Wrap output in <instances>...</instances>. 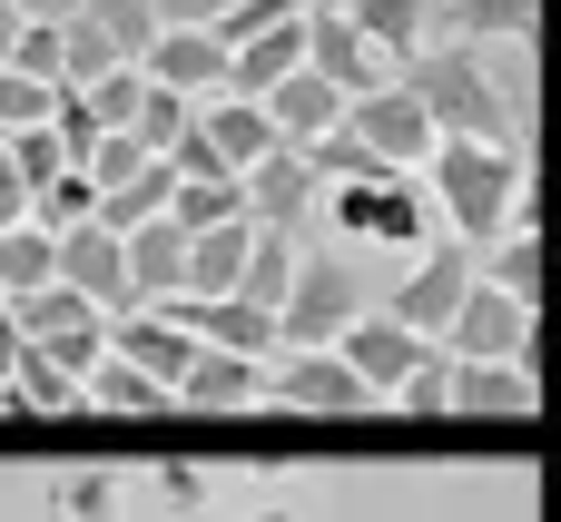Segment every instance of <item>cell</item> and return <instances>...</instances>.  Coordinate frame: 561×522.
Returning <instances> with one entry per match:
<instances>
[{
    "instance_id": "6da1fadb",
    "label": "cell",
    "mask_w": 561,
    "mask_h": 522,
    "mask_svg": "<svg viewBox=\"0 0 561 522\" xmlns=\"http://www.w3.org/2000/svg\"><path fill=\"white\" fill-rule=\"evenodd\" d=\"M424 197L434 227L454 247H493L503 227H533V148H493V138H434L424 148Z\"/></svg>"
},
{
    "instance_id": "7a4b0ae2",
    "label": "cell",
    "mask_w": 561,
    "mask_h": 522,
    "mask_svg": "<svg viewBox=\"0 0 561 522\" xmlns=\"http://www.w3.org/2000/svg\"><path fill=\"white\" fill-rule=\"evenodd\" d=\"M316 207H325L335 237H355V247H394V257H424V247L444 237V227H434V197H424L414 168H355V178L316 188Z\"/></svg>"
},
{
    "instance_id": "3957f363",
    "label": "cell",
    "mask_w": 561,
    "mask_h": 522,
    "mask_svg": "<svg viewBox=\"0 0 561 522\" xmlns=\"http://www.w3.org/2000/svg\"><path fill=\"white\" fill-rule=\"evenodd\" d=\"M394 79H404L414 109L434 118V138H493V148H513V128H503V109H493V79H483V49H473V39H424Z\"/></svg>"
},
{
    "instance_id": "277c9868",
    "label": "cell",
    "mask_w": 561,
    "mask_h": 522,
    "mask_svg": "<svg viewBox=\"0 0 561 522\" xmlns=\"http://www.w3.org/2000/svg\"><path fill=\"white\" fill-rule=\"evenodd\" d=\"M365 306H375V296H365L355 257H335V247H296V276H286V306H276V345H335Z\"/></svg>"
},
{
    "instance_id": "5b68a950",
    "label": "cell",
    "mask_w": 561,
    "mask_h": 522,
    "mask_svg": "<svg viewBox=\"0 0 561 522\" xmlns=\"http://www.w3.org/2000/svg\"><path fill=\"white\" fill-rule=\"evenodd\" d=\"M463 286H473V247H454V237H434L424 257H404V286L375 306V316H394L404 336H424V345H444V326H454V306H463Z\"/></svg>"
},
{
    "instance_id": "8992f818",
    "label": "cell",
    "mask_w": 561,
    "mask_h": 522,
    "mask_svg": "<svg viewBox=\"0 0 561 522\" xmlns=\"http://www.w3.org/2000/svg\"><path fill=\"white\" fill-rule=\"evenodd\" d=\"M375 168H424V148H434V118L414 109V89L404 79H385V89H365V99H345V118H335Z\"/></svg>"
},
{
    "instance_id": "52a82bcc",
    "label": "cell",
    "mask_w": 561,
    "mask_h": 522,
    "mask_svg": "<svg viewBox=\"0 0 561 522\" xmlns=\"http://www.w3.org/2000/svg\"><path fill=\"white\" fill-rule=\"evenodd\" d=\"M266 405H286V415H365L375 395L345 375L335 345H276L266 355Z\"/></svg>"
},
{
    "instance_id": "ba28073f",
    "label": "cell",
    "mask_w": 561,
    "mask_h": 522,
    "mask_svg": "<svg viewBox=\"0 0 561 522\" xmlns=\"http://www.w3.org/2000/svg\"><path fill=\"white\" fill-rule=\"evenodd\" d=\"M444 355H463V365H533V306H513V296H493L473 276L454 326H444Z\"/></svg>"
},
{
    "instance_id": "9c48e42d",
    "label": "cell",
    "mask_w": 561,
    "mask_h": 522,
    "mask_svg": "<svg viewBox=\"0 0 561 522\" xmlns=\"http://www.w3.org/2000/svg\"><path fill=\"white\" fill-rule=\"evenodd\" d=\"M108 355H128V365H138V375H158V385H178V375H187V355H197V326H187V296L108 316Z\"/></svg>"
},
{
    "instance_id": "30bf717a",
    "label": "cell",
    "mask_w": 561,
    "mask_h": 522,
    "mask_svg": "<svg viewBox=\"0 0 561 522\" xmlns=\"http://www.w3.org/2000/svg\"><path fill=\"white\" fill-rule=\"evenodd\" d=\"M237 207H247V227H276V237H296V227L316 217V168H306L296 148H266V158L237 178Z\"/></svg>"
},
{
    "instance_id": "8fae6325",
    "label": "cell",
    "mask_w": 561,
    "mask_h": 522,
    "mask_svg": "<svg viewBox=\"0 0 561 522\" xmlns=\"http://www.w3.org/2000/svg\"><path fill=\"white\" fill-rule=\"evenodd\" d=\"M335 355H345V375H355V385H365V395L385 405V395H394V385H404V375H414V365H424L434 345H424V336H404L394 316H375V306H365V316H355V326L335 336Z\"/></svg>"
},
{
    "instance_id": "7c38bea8",
    "label": "cell",
    "mask_w": 561,
    "mask_h": 522,
    "mask_svg": "<svg viewBox=\"0 0 561 522\" xmlns=\"http://www.w3.org/2000/svg\"><path fill=\"white\" fill-rule=\"evenodd\" d=\"M168 405H187V415H247V405H266V365L227 355V345H197L187 375L168 385Z\"/></svg>"
},
{
    "instance_id": "4fadbf2b",
    "label": "cell",
    "mask_w": 561,
    "mask_h": 522,
    "mask_svg": "<svg viewBox=\"0 0 561 522\" xmlns=\"http://www.w3.org/2000/svg\"><path fill=\"white\" fill-rule=\"evenodd\" d=\"M306 69H316L335 99H365V89H385V59H375V49L345 30V10H335V0H316V10H306Z\"/></svg>"
},
{
    "instance_id": "5bb4252c",
    "label": "cell",
    "mask_w": 561,
    "mask_h": 522,
    "mask_svg": "<svg viewBox=\"0 0 561 522\" xmlns=\"http://www.w3.org/2000/svg\"><path fill=\"white\" fill-rule=\"evenodd\" d=\"M138 79L178 89V99H217L227 89V49H217V30H158L148 59H138Z\"/></svg>"
},
{
    "instance_id": "9a60e30c",
    "label": "cell",
    "mask_w": 561,
    "mask_h": 522,
    "mask_svg": "<svg viewBox=\"0 0 561 522\" xmlns=\"http://www.w3.org/2000/svg\"><path fill=\"white\" fill-rule=\"evenodd\" d=\"M187 128L207 138V158H217L227 178H247V168H256V158L276 148L266 109H256V99H227V89H217V99H197V118H187Z\"/></svg>"
},
{
    "instance_id": "2e32d148",
    "label": "cell",
    "mask_w": 561,
    "mask_h": 522,
    "mask_svg": "<svg viewBox=\"0 0 561 522\" xmlns=\"http://www.w3.org/2000/svg\"><path fill=\"white\" fill-rule=\"evenodd\" d=\"M256 109H266V128H276V148H316V138H325V128L345 118V99H335V89H325L316 69H286V79H276V89H266Z\"/></svg>"
},
{
    "instance_id": "e0dca14e",
    "label": "cell",
    "mask_w": 561,
    "mask_h": 522,
    "mask_svg": "<svg viewBox=\"0 0 561 522\" xmlns=\"http://www.w3.org/2000/svg\"><path fill=\"white\" fill-rule=\"evenodd\" d=\"M118 257H128V296H138V306H168V296L187 286V227H168V217L128 227Z\"/></svg>"
},
{
    "instance_id": "ac0fdd59",
    "label": "cell",
    "mask_w": 561,
    "mask_h": 522,
    "mask_svg": "<svg viewBox=\"0 0 561 522\" xmlns=\"http://www.w3.org/2000/svg\"><path fill=\"white\" fill-rule=\"evenodd\" d=\"M444 415H503V424H523L533 415V365H444Z\"/></svg>"
},
{
    "instance_id": "d6986e66",
    "label": "cell",
    "mask_w": 561,
    "mask_h": 522,
    "mask_svg": "<svg viewBox=\"0 0 561 522\" xmlns=\"http://www.w3.org/2000/svg\"><path fill=\"white\" fill-rule=\"evenodd\" d=\"M335 10H345V30L385 59V79H394V69L434 39V10H424V0H335Z\"/></svg>"
},
{
    "instance_id": "ffe728a7",
    "label": "cell",
    "mask_w": 561,
    "mask_h": 522,
    "mask_svg": "<svg viewBox=\"0 0 561 522\" xmlns=\"http://www.w3.org/2000/svg\"><path fill=\"white\" fill-rule=\"evenodd\" d=\"M286 69H306V10L296 20H276V30H256V39H237L227 49V99H266Z\"/></svg>"
},
{
    "instance_id": "44dd1931",
    "label": "cell",
    "mask_w": 561,
    "mask_h": 522,
    "mask_svg": "<svg viewBox=\"0 0 561 522\" xmlns=\"http://www.w3.org/2000/svg\"><path fill=\"white\" fill-rule=\"evenodd\" d=\"M247 237H256L247 217H227V227H197V237H187V286H178V296H187V306H217V296H237Z\"/></svg>"
},
{
    "instance_id": "7402d4cb",
    "label": "cell",
    "mask_w": 561,
    "mask_h": 522,
    "mask_svg": "<svg viewBox=\"0 0 561 522\" xmlns=\"http://www.w3.org/2000/svg\"><path fill=\"white\" fill-rule=\"evenodd\" d=\"M79 405H89V415H138V424H148V415H168V385L138 375L128 355H99V365L79 375Z\"/></svg>"
},
{
    "instance_id": "603a6c76",
    "label": "cell",
    "mask_w": 561,
    "mask_h": 522,
    "mask_svg": "<svg viewBox=\"0 0 561 522\" xmlns=\"http://www.w3.org/2000/svg\"><path fill=\"white\" fill-rule=\"evenodd\" d=\"M473 276H483L493 296L533 306V296H542V237H533V227H503L493 247H473Z\"/></svg>"
},
{
    "instance_id": "cb8c5ba5",
    "label": "cell",
    "mask_w": 561,
    "mask_h": 522,
    "mask_svg": "<svg viewBox=\"0 0 561 522\" xmlns=\"http://www.w3.org/2000/svg\"><path fill=\"white\" fill-rule=\"evenodd\" d=\"M128 513V484L108 474V464H69V474H49V522H118Z\"/></svg>"
},
{
    "instance_id": "d4e9b609",
    "label": "cell",
    "mask_w": 561,
    "mask_h": 522,
    "mask_svg": "<svg viewBox=\"0 0 561 522\" xmlns=\"http://www.w3.org/2000/svg\"><path fill=\"white\" fill-rule=\"evenodd\" d=\"M168 188H178V168L168 158H148L138 178H118L99 207H89V227H108V237H128V227H148V217H168Z\"/></svg>"
},
{
    "instance_id": "484cf974",
    "label": "cell",
    "mask_w": 561,
    "mask_h": 522,
    "mask_svg": "<svg viewBox=\"0 0 561 522\" xmlns=\"http://www.w3.org/2000/svg\"><path fill=\"white\" fill-rule=\"evenodd\" d=\"M0 415H79V385H69L39 345H20V365L0 375Z\"/></svg>"
},
{
    "instance_id": "4316f807",
    "label": "cell",
    "mask_w": 561,
    "mask_h": 522,
    "mask_svg": "<svg viewBox=\"0 0 561 522\" xmlns=\"http://www.w3.org/2000/svg\"><path fill=\"white\" fill-rule=\"evenodd\" d=\"M79 20L108 39V59H118V69H138V59H148V39H158V10H148V0H79Z\"/></svg>"
},
{
    "instance_id": "83f0119b",
    "label": "cell",
    "mask_w": 561,
    "mask_h": 522,
    "mask_svg": "<svg viewBox=\"0 0 561 522\" xmlns=\"http://www.w3.org/2000/svg\"><path fill=\"white\" fill-rule=\"evenodd\" d=\"M89 207H99V188H89L79 168H59V178H39V188H30V227H39V237L89 227Z\"/></svg>"
},
{
    "instance_id": "f1b7e54d",
    "label": "cell",
    "mask_w": 561,
    "mask_h": 522,
    "mask_svg": "<svg viewBox=\"0 0 561 522\" xmlns=\"http://www.w3.org/2000/svg\"><path fill=\"white\" fill-rule=\"evenodd\" d=\"M533 20H542V0H454V39H473V49L533 39Z\"/></svg>"
},
{
    "instance_id": "f546056e",
    "label": "cell",
    "mask_w": 561,
    "mask_h": 522,
    "mask_svg": "<svg viewBox=\"0 0 561 522\" xmlns=\"http://www.w3.org/2000/svg\"><path fill=\"white\" fill-rule=\"evenodd\" d=\"M227 217H247V207H237V178H178V188H168V227L197 237V227H227Z\"/></svg>"
},
{
    "instance_id": "4dcf8cb0",
    "label": "cell",
    "mask_w": 561,
    "mask_h": 522,
    "mask_svg": "<svg viewBox=\"0 0 561 522\" xmlns=\"http://www.w3.org/2000/svg\"><path fill=\"white\" fill-rule=\"evenodd\" d=\"M148 493H158V513L207 522V503H217V474H207V464H158V474H148Z\"/></svg>"
},
{
    "instance_id": "1f68e13d",
    "label": "cell",
    "mask_w": 561,
    "mask_h": 522,
    "mask_svg": "<svg viewBox=\"0 0 561 522\" xmlns=\"http://www.w3.org/2000/svg\"><path fill=\"white\" fill-rule=\"evenodd\" d=\"M49 286V237L39 227H0V296H30Z\"/></svg>"
},
{
    "instance_id": "d6a6232c",
    "label": "cell",
    "mask_w": 561,
    "mask_h": 522,
    "mask_svg": "<svg viewBox=\"0 0 561 522\" xmlns=\"http://www.w3.org/2000/svg\"><path fill=\"white\" fill-rule=\"evenodd\" d=\"M79 109H89V128H128V109H138V69H99V79L79 89Z\"/></svg>"
},
{
    "instance_id": "836d02e7",
    "label": "cell",
    "mask_w": 561,
    "mask_h": 522,
    "mask_svg": "<svg viewBox=\"0 0 561 522\" xmlns=\"http://www.w3.org/2000/svg\"><path fill=\"white\" fill-rule=\"evenodd\" d=\"M0 158L20 168V188H39V178H59V168H69V148L49 138V118H39V128H20V138H0Z\"/></svg>"
},
{
    "instance_id": "e575fe53",
    "label": "cell",
    "mask_w": 561,
    "mask_h": 522,
    "mask_svg": "<svg viewBox=\"0 0 561 522\" xmlns=\"http://www.w3.org/2000/svg\"><path fill=\"white\" fill-rule=\"evenodd\" d=\"M0 69H20V79H39V89H59V30H39V20H20V39H10V59Z\"/></svg>"
},
{
    "instance_id": "d590c367",
    "label": "cell",
    "mask_w": 561,
    "mask_h": 522,
    "mask_svg": "<svg viewBox=\"0 0 561 522\" xmlns=\"http://www.w3.org/2000/svg\"><path fill=\"white\" fill-rule=\"evenodd\" d=\"M39 355H49V365H59V375H69V385H79V375H89V365H99V355H108V326H99V316H89V326H69V336H49V345H39Z\"/></svg>"
},
{
    "instance_id": "8d00e7d4",
    "label": "cell",
    "mask_w": 561,
    "mask_h": 522,
    "mask_svg": "<svg viewBox=\"0 0 561 522\" xmlns=\"http://www.w3.org/2000/svg\"><path fill=\"white\" fill-rule=\"evenodd\" d=\"M444 365H454V355L434 345V355H424V365H414V375H404L385 405H394V415H444Z\"/></svg>"
},
{
    "instance_id": "74e56055",
    "label": "cell",
    "mask_w": 561,
    "mask_h": 522,
    "mask_svg": "<svg viewBox=\"0 0 561 522\" xmlns=\"http://www.w3.org/2000/svg\"><path fill=\"white\" fill-rule=\"evenodd\" d=\"M148 10H158V30H217L227 0H148Z\"/></svg>"
},
{
    "instance_id": "f35d334b",
    "label": "cell",
    "mask_w": 561,
    "mask_h": 522,
    "mask_svg": "<svg viewBox=\"0 0 561 522\" xmlns=\"http://www.w3.org/2000/svg\"><path fill=\"white\" fill-rule=\"evenodd\" d=\"M0 227H30V188H20L10 158H0Z\"/></svg>"
},
{
    "instance_id": "ab89813d",
    "label": "cell",
    "mask_w": 561,
    "mask_h": 522,
    "mask_svg": "<svg viewBox=\"0 0 561 522\" xmlns=\"http://www.w3.org/2000/svg\"><path fill=\"white\" fill-rule=\"evenodd\" d=\"M237 522H316V513H306L296 493H266V503H247V513H237Z\"/></svg>"
},
{
    "instance_id": "60d3db41",
    "label": "cell",
    "mask_w": 561,
    "mask_h": 522,
    "mask_svg": "<svg viewBox=\"0 0 561 522\" xmlns=\"http://www.w3.org/2000/svg\"><path fill=\"white\" fill-rule=\"evenodd\" d=\"M10 20H39V30H59V20H79V0H10Z\"/></svg>"
},
{
    "instance_id": "b9f144b4",
    "label": "cell",
    "mask_w": 561,
    "mask_h": 522,
    "mask_svg": "<svg viewBox=\"0 0 561 522\" xmlns=\"http://www.w3.org/2000/svg\"><path fill=\"white\" fill-rule=\"evenodd\" d=\"M10 365H20V336H10V316H0V375H10Z\"/></svg>"
},
{
    "instance_id": "7bdbcfd3",
    "label": "cell",
    "mask_w": 561,
    "mask_h": 522,
    "mask_svg": "<svg viewBox=\"0 0 561 522\" xmlns=\"http://www.w3.org/2000/svg\"><path fill=\"white\" fill-rule=\"evenodd\" d=\"M10 39H20V20H10V0H0V59H10Z\"/></svg>"
}]
</instances>
